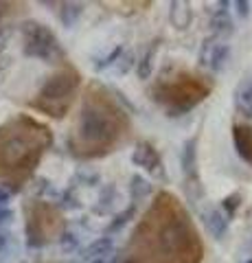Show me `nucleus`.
<instances>
[{"mask_svg": "<svg viewBox=\"0 0 252 263\" xmlns=\"http://www.w3.org/2000/svg\"><path fill=\"white\" fill-rule=\"evenodd\" d=\"M13 221V211L7 206V209H0V228L3 226H9Z\"/></svg>", "mask_w": 252, "mask_h": 263, "instance_id": "obj_30", "label": "nucleus"}, {"mask_svg": "<svg viewBox=\"0 0 252 263\" xmlns=\"http://www.w3.org/2000/svg\"><path fill=\"white\" fill-rule=\"evenodd\" d=\"M11 35H13V29L7 27V24H0V53L5 51L11 42Z\"/></svg>", "mask_w": 252, "mask_h": 263, "instance_id": "obj_28", "label": "nucleus"}, {"mask_svg": "<svg viewBox=\"0 0 252 263\" xmlns=\"http://www.w3.org/2000/svg\"><path fill=\"white\" fill-rule=\"evenodd\" d=\"M129 193H132V204L138 206V202L147 200V197L153 193V184L149 180H145L141 174H134L129 178Z\"/></svg>", "mask_w": 252, "mask_h": 263, "instance_id": "obj_17", "label": "nucleus"}, {"mask_svg": "<svg viewBox=\"0 0 252 263\" xmlns=\"http://www.w3.org/2000/svg\"><path fill=\"white\" fill-rule=\"evenodd\" d=\"M81 88V72L70 62L62 60L60 66L46 77L37 95L31 99V108L51 119H64L72 108Z\"/></svg>", "mask_w": 252, "mask_h": 263, "instance_id": "obj_5", "label": "nucleus"}, {"mask_svg": "<svg viewBox=\"0 0 252 263\" xmlns=\"http://www.w3.org/2000/svg\"><path fill=\"white\" fill-rule=\"evenodd\" d=\"M53 145V132L29 114L0 125V186L20 191Z\"/></svg>", "mask_w": 252, "mask_h": 263, "instance_id": "obj_3", "label": "nucleus"}, {"mask_svg": "<svg viewBox=\"0 0 252 263\" xmlns=\"http://www.w3.org/2000/svg\"><path fill=\"white\" fill-rule=\"evenodd\" d=\"M239 206H241V195L239 193H230V195H226L222 200V209H219V211H222L228 219H232L235 215H237Z\"/></svg>", "mask_w": 252, "mask_h": 263, "instance_id": "obj_23", "label": "nucleus"}, {"mask_svg": "<svg viewBox=\"0 0 252 263\" xmlns=\"http://www.w3.org/2000/svg\"><path fill=\"white\" fill-rule=\"evenodd\" d=\"M230 3H219V9L213 13V18H210V33H213V37H217L219 42H222L224 37H228L230 33L235 31L232 27V18H230V13L226 11V7H228Z\"/></svg>", "mask_w": 252, "mask_h": 263, "instance_id": "obj_12", "label": "nucleus"}, {"mask_svg": "<svg viewBox=\"0 0 252 263\" xmlns=\"http://www.w3.org/2000/svg\"><path fill=\"white\" fill-rule=\"evenodd\" d=\"M136 211H138L136 204H129V206L121 211L119 215H114V219H112L110 224H108V228H105V237L112 235V233H119V230H123L129 224V221L136 217Z\"/></svg>", "mask_w": 252, "mask_h": 263, "instance_id": "obj_21", "label": "nucleus"}, {"mask_svg": "<svg viewBox=\"0 0 252 263\" xmlns=\"http://www.w3.org/2000/svg\"><path fill=\"white\" fill-rule=\"evenodd\" d=\"M22 33V53L33 60L42 62H62L64 51L60 46V40L46 24L37 20H27L20 27Z\"/></svg>", "mask_w": 252, "mask_h": 263, "instance_id": "obj_7", "label": "nucleus"}, {"mask_svg": "<svg viewBox=\"0 0 252 263\" xmlns=\"http://www.w3.org/2000/svg\"><path fill=\"white\" fill-rule=\"evenodd\" d=\"M232 7H235V13H237L239 20L250 18V3L248 0H237V3H232Z\"/></svg>", "mask_w": 252, "mask_h": 263, "instance_id": "obj_27", "label": "nucleus"}, {"mask_svg": "<svg viewBox=\"0 0 252 263\" xmlns=\"http://www.w3.org/2000/svg\"><path fill=\"white\" fill-rule=\"evenodd\" d=\"M136 68V55H134V51H123V55L119 57V62L114 64V72L119 77H123V75H127L129 70H134Z\"/></svg>", "mask_w": 252, "mask_h": 263, "instance_id": "obj_22", "label": "nucleus"}, {"mask_svg": "<svg viewBox=\"0 0 252 263\" xmlns=\"http://www.w3.org/2000/svg\"><path fill=\"white\" fill-rule=\"evenodd\" d=\"M11 191L7 186H0V209H7L9 206V202H11Z\"/></svg>", "mask_w": 252, "mask_h": 263, "instance_id": "obj_31", "label": "nucleus"}, {"mask_svg": "<svg viewBox=\"0 0 252 263\" xmlns=\"http://www.w3.org/2000/svg\"><path fill=\"white\" fill-rule=\"evenodd\" d=\"M202 221H204L206 230L215 237V239H224V237L228 235V230H230V219L226 217L219 209L204 211V213H202Z\"/></svg>", "mask_w": 252, "mask_h": 263, "instance_id": "obj_11", "label": "nucleus"}, {"mask_svg": "<svg viewBox=\"0 0 252 263\" xmlns=\"http://www.w3.org/2000/svg\"><path fill=\"white\" fill-rule=\"evenodd\" d=\"M121 261V252L114 248V250H110V252H105V254H101V257H96V259H92L90 263H119Z\"/></svg>", "mask_w": 252, "mask_h": 263, "instance_id": "obj_29", "label": "nucleus"}, {"mask_svg": "<svg viewBox=\"0 0 252 263\" xmlns=\"http://www.w3.org/2000/svg\"><path fill=\"white\" fill-rule=\"evenodd\" d=\"M191 20H193V11H191L189 3H171L169 5V22H171L178 31L189 29Z\"/></svg>", "mask_w": 252, "mask_h": 263, "instance_id": "obj_14", "label": "nucleus"}, {"mask_svg": "<svg viewBox=\"0 0 252 263\" xmlns=\"http://www.w3.org/2000/svg\"><path fill=\"white\" fill-rule=\"evenodd\" d=\"M123 51H125V46H123V44L114 46L108 55L103 57V60H96V62H94V68H96V70H105V68H110V66H114V64L119 62V57L123 55Z\"/></svg>", "mask_w": 252, "mask_h": 263, "instance_id": "obj_24", "label": "nucleus"}, {"mask_svg": "<svg viewBox=\"0 0 252 263\" xmlns=\"http://www.w3.org/2000/svg\"><path fill=\"white\" fill-rule=\"evenodd\" d=\"M132 162L136 167H141L143 171H147L151 178H158V180L167 178V171H165V164H162L160 154H158L156 147H153V143H149V141H138L134 145Z\"/></svg>", "mask_w": 252, "mask_h": 263, "instance_id": "obj_8", "label": "nucleus"}, {"mask_svg": "<svg viewBox=\"0 0 252 263\" xmlns=\"http://www.w3.org/2000/svg\"><path fill=\"white\" fill-rule=\"evenodd\" d=\"M180 167L184 174V186L195 189L200 193V176H198V138H189L182 145V156H180Z\"/></svg>", "mask_w": 252, "mask_h": 263, "instance_id": "obj_9", "label": "nucleus"}, {"mask_svg": "<svg viewBox=\"0 0 252 263\" xmlns=\"http://www.w3.org/2000/svg\"><path fill=\"white\" fill-rule=\"evenodd\" d=\"M60 211H77L81 209V202H79V197L75 195V189H66L62 195H60Z\"/></svg>", "mask_w": 252, "mask_h": 263, "instance_id": "obj_25", "label": "nucleus"}, {"mask_svg": "<svg viewBox=\"0 0 252 263\" xmlns=\"http://www.w3.org/2000/svg\"><path fill=\"white\" fill-rule=\"evenodd\" d=\"M117 197H119V191L112 184L103 186L99 197H96V202H94V206H92V213L94 215H108V213H112L117 206Z\"/></svg>", "mask_w": 252, "mask_h": 263, "instance_id": "obj_16", "label": "nucleus"}, {"mask_svg": "<svg viewBox=\"0 0 252 263\" xmlns=\"http://www.w3.org/2000/svg\"><path fill=\"white\" fill-rule=\"evenodd\" d=\"M232 103L237 114H241L243 119H252V79H243L241 84H237L232 92Z\"/></svg>", "mask_w": 252, "mask_h": 263, "instance_id": "obj_13", "label": "nucleus"}, {"mask_svg": "<svg viewBox=\"0 0 252 263\" xmlns=\"http://www.w3.org/2000/svg\"><path fill=\"white\" fill-rule=\"evenodd\" d=\"M132 119L99 81H90L68 132V149L77 160H96L117 152L129 138Z\"/></svg>", "mask_w": 252, "mask_h": 263, "instance_id": "obj_2", "label": "nucleus"}, {"mask_svg": "<svg viewBox=\"0 0 252 263\" xmlns=\"http://www.w3.org/2000/svg\"><path fill=\"white\" fill-rule=\"evenodd\" d=\"M160 40H153V42L145 48V53L141 55V60H136V75L138 79H149L151 77V70H153V60H156V53H158V44Z\"/></svg>", "mask_w": 252, "mask_h": 263, "instance_id": "obj_15", "label": "nucleus"}, {"mask_svg": "<svg viewBox=\"0 0 252 263\" xmlns=\"http://www.w3.org/2000/svg\"><path fill=\"white\" fill-rule=\"evenodd\" d=\"M232 143H235V152L239 154V158L246 160L252 167V125H248V123H235Z\"/></svg>", "mask_w": 252, "mask_h": 263, "instance_id": "obj_10", "label": "nucleus"}, {"mask_svg": "<svg viewBox=\"0 0 252 263\" xmlns=\"http://www.w3.org/2000/svg\"><path fill=\"white\" fill-rule=\"evenodd\" d=\"M228 60H230V44L219 42V44H213V48H210L208 60H206V66H208L210 70L219 72L226 64H228Z\"/></svg>", "mask_w": 252, "mask_h": 263, "instance_id": "obj_18", "label": "nucleus"}, {"mask_svg": "<svg viewBox=\"0 0 252 263\" xmlns=\"http://www.w3.org/2000/svg\"><path fill=\"white\" fill-rule=\"evenodd\" d=\"M204 241L171 191H158L123 250V263H202Z\"/></svg>", "mask_w": 252, "mask_h": 263, "instance_id": "obj_1", "label": "nucleus"}, {"mask_svg": "<svg viewBox=\"0 0 252 263\" xmlns=\"http://www.w3.org/2000/svg\"><path fill=\"white\" fill-rule=\"evenodd\" d=\"M24 217H27V243L31 248H44V246L57 241L62 233L66 230V219L57 204L46 200H31L24 206Z\"/></svg>", "mask_w": 252, "mask_h": 263, "instance_id": "obj_6", "label": "nucleus"}, {"mask_svg": "<svg viewBox=\"0 0 252 263\" xmlns=\"http://www.w3.org/2000/svg\"><path fill=\"white\" fill-rule=\"evenodd\" d=\"M5 243H7V235H5V233H0V250L5 248Z\"/></svg>", "mask_w": 252, "mask_h": 263, "instance_id": "obj_32", "label": "nucleus"}, {"mask_svg": "<svg viewBox=\"0 0 252 263\" xmlns=\"http://www.w3.org/2000/svg\"><path fill=\"white\" fill-rule=\"evenodd\" d=\"M57 241H60V246H62L64 252H75V250L79 248V237H77L75 233H70V230H64Z\"/></svg>", "mask_w": 252, "mask_h": 263, "instance_id": "obj_26", "label": "nucleus"}, {"mask_svg": "<svg viewBox=\"0 0 252 263\" xmlns=\"http://www.w3.org/2000/svg\"><path fill=\"white\" fill-rule=\"evenodd\" d=\"M84 15V5L81 3H62L60 5V22L66 29H72Z\"/></svg>", "mask_w": 252, "mask_h": 263, "instance_id": "obj_19", "label": "nucleus"}, {"mask_svg": "<svg viewBox=\"0 0 252 263\" xmlns=\"http://www.w3.org/2000/svg\"><path fill=\"white\" fill-rule=\"evenodd\" d=\"M114 248H117V246H114V241H112V237H99V239H94L92 243L86 246L84 259H86V261H92V259L101 257V254L114 250Z\"/></svg>", "mask_w": 252, "mask_h": 263, "instance_id": "obj_20", "label": "nucleus"}, {"mask_svg": "<svg viewBox=\"0 0 252 263\" xmlns=\"http://www.w3.org/2000/svg\"><path fill=\"white\" fill-rule=\"evenodd\" d=\"M215 88V81L204 72L191 68H176L162 72L149 88V99L167 112V117H182V114L198 108L206 101Z\"/></svg>", "mask_w": 252, "mask_h": 263, "instance_id": "obj_4", "label": "nucleus"}, {"mask_svg": "<svg viewBox=\"0 0 252 263\" xmlns=\"http://www.w3.org/2000/svg\"><path fill=\"white\" fill-rule=\"evenodd\" d=\"M246 263H252V259H250V261H246Z\"/></svg>", "mask_w": 252, "mask_h": 263, "instance_id": "obj_33", "label": "nucleus"}]
</instances>
